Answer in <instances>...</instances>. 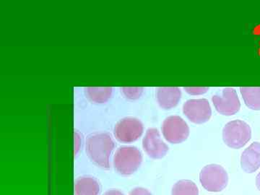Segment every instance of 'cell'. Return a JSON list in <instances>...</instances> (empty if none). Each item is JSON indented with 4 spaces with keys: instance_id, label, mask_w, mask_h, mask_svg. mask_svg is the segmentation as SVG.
Segmentation results:
<instances>
[{
    "instance_id": "obj_1",
    "label": "cell",
    "mask_w": 260,
    "mask_h": 195,
    "mask_svg": "<svg viewBox=\"0 0 260 195\" xmlns=\"http://www.w3.org/2000/svg\"><path fill=\"white\" fill-rule=\"evenodd\" d=\"M115 143L112 136L106 133H96L89 135L85 142L87 155L98 167L110 168V158Z\"/></svg>"
},
{
    "instance_id": "obj_2",
    "label": "cell",
    "mask_w": 260,
    "mask_h": 195,
    "mask_svg": "<svg viewBox=\"0 0 260 195\" xmlns=\"http://www.w3.org/2000/svg\"><path fill=\"white\" fill-rule=\"evenodd\" d=\"M143 162V155L134 146H122L116 150L113 158L114 169L121 176H129L139 169Z\"/></svg>"
},
{
    "instance_id": "obj_3",
    "label": "cell",
    "mask_w": 260,
    "mask_h": 195,
    "mask_svg": "<svg viewBox=\"0 0 260 195\" xmlns=\"http://www.w3.org/2000/svg\"><path fill=\"white\" fill-rule=\"evenodd\" d=\"M251 138V127L245 121H229L223 127V141L229 148H242L249 143Z\"/></svg>"
},
{
    "instance_id": "obj_4",
    "label": "cell",
    "mask_w": 260,
    "mask_h": 195,
    "mask_svg": "<svg viewBox=\"0 0 260 195\" xmlns=\"http://www.w3.org/2000/svg\"><path fill=\"white\" fill-rule=\"evenodd\" d=\"M202 186L208 191H223L228 185L229 176L221 166L210 164L202 169L200 174Z\"/></svg>"
},
{
    "instance_id": "obj_5",
    "label": "cell",
    "mask_w": 260,
    "mask_h": 195,
    "mask_svg": "<svg viewBox=\"0 0 260 195\" xmlns=\"http://www.w3.org/2000/svg\"><path fill=\"white\" fill-rule=\"evenodd\" d=\"M144 126L140 119L125 117L116 123L114 129V137L122 143H132L137 141L143 134Z\"/></svg>"
},
{
    "instance_id": "obj_6",
    "label": "cell",
    "mask_w": 260,
    "mask_h": 195,
    "mask_svg": "<svg viewBox=\"0 0 260 195\" xmlns=\"http://www.w3.org/2000/svg\"><path fill=\"white\" fill-rule=\"evenodd\" d=\"M162 134L167 141L172 144H179L187 139L189 127L185 121L179 116H171L162 122Z\"/></svg>"
},
{
    "instance_id": "obj_7",
    "label": "cell",
    "mask_w": 260,
    "mask_h": 195,
    "mask_svg": "<svg viewBox=\"0 0 260 195\" xmlns=\"http://www.w3.org/2000/svg\"><path fill=\"white\" fill-rule=\"evenodd\" d=\"M212 102L217 112L222 115H234L240 110V101L237 91L233 88H224L221 93L214 95Z\"/></svg>"
},
{
    "instance_id": "obj_8",
    "label": "cell",
    "mask_w": 260,
    "mask_h": 195,
    "mask_svg": "<svg viewBox=\"0 0 260 195\" xmlns=\"http://www.w3.org/2000/svg\"><path fill=\"white\" fill-rule=\"evenodd\" d=\"M183 112L194 124H203L209 121L212 115L210 103L207 99H190L184 103Z\"/></svg>"
},
{
    "instance_id": "obj_9",
    "label": "cell",
    "mask_w": 260,
    "mask_h": 195,
    "mask_svg": "<svg viewBox=\"0 0 260 195\" xmlns=\"http://www.w3.org/2000/svg\"><path fill=\"white\" fill-rule=\"evenodd\" d=\"M143 150L150 158L161 159L169 151V146L161 139L155 128H149L143 140Z\"/></svg>"
},
{
    "instance_id": "obj_10",
    "label": "cell",
    "mask_w": 260,
    "mask_h": 195,
    "mask_svg": "<svg viewBox=\"0 0 260 195\" xmlns=\"http://www.w3.org/2000/svg\"><path fill=\"white\" fill-rule=\"evenodd\" d=\"M241 166L244 172L252 174L260 168V143L254 142L244 150L241 156Z\"/></svg>"
},
{
    "instance_id": "obj_11",
    "label": "cell",
    "mask_w": 260,
    "mask_h": 195,
    "mask_svg": "<svg viewBox=\"0 0 260 195\" xmlns=\"http://www.w3.org/2000/svg\"><path fill=\"white\" fill-rule=\"evenodd\" d=\"M181 91L177 87H160L156 90L158 105L164 109H172L180 102Z\"/></svg>"
},
{
    "instance_id": "obj_12",
    "label": "cell",
    "mask_w": 260,
    "mask_h": 195,
    "mask_svg": "<svg viewBox=\"0 0 260 195\" xmlns=\"http://www.w3.org/2000/svg\"><path fill=\"white\" fill-rule=\"evenodd\" d=\"M75 195H99L101 186L94 177L85 176L75 181Z\"/></svg>"
},
{
    "instance_id": "obj_13",
    "label": "cell",
    "mask_w": 260,
    "mask_h": 195,
    "mask_svg": "<svg viewBox=\"0 0 260 195\" xmlns=\"http://www.w3.org/2000/svg\"><path fill=\"white\" fill-rule=\"evenodd\" d=\"M87 99L95 104H104L112 97V87H87L85 88Z\"/></svg>"
},
{
    "instance_id": "obj_14",
    "label": "cell",
    "mask_w": 260,
    "mask_h": 195,
    "mask_svg": "<svg viewBox=\"0 0 260 195\" xmlns=\"http://www.w3.org/2000/svg\"><path fill=\"white\" fill-rule=\"evenodd\" d=\"M240 92L247 107L252 110H260V87H242Z\"/></svg>"
},
{
    "instance_id": "obj_15",
    "label": "cell",
    "mask_w": 260,
    "mask_h": 195,
    "mask_svg": "<svg viewBox=\"0 0 260 195\" xmlns=\"http://www.w3.org/2000/svg\"><path fill=\"white\" fill-rule=\"evenodd\" d=\"M172 195H199V189L193 181L181 180L173 186Z\"/></svg>"
},
{
    "instance_id": "obj_16",
    "label": "cell",
    "mask_w": 260,
    "mask_h": 195,
    "mask_svg": "<svg viewBox=\"0 0 260 195\" xmlns=\"http://www.w3.org/2000/svg\"><path fill=\"white\" fill-rule=\"evenodd\" d=\"M121 92L126 99L136 100L142 96L144 88L141 87H123L121 88Z\"/></svg>"
},
{
    "instance_id": "obj_17",
    "label": "cell",
    "mask_w": 260,
    "mask_h": 195,
    "mask_svg": "<svg viewBox=\"0 0 260 195\" xmlns=\"http://www.w3.org/2000/svg\"><path fill=\"white\" fill-rule=\"evenodd\" d=\"M186 93L190 94V95H202L204 94L209 90V88L207 87H189V88H184Z\"/></svg>"
},
{
    "instance_id": "obj_18",
    "label": "cell",
    "mask_w": 260,
    "mask_h": 195,
    "mask_svg": "<svg viewBox=\"0 0 260 195\" xmlns=\"http://www.w3.org/2000/svg\"><path fill=\"white\" fill-rule=\"evenodd\" d=\"M129 195H152V194L145 188L136 187L130 191Z\"/></svg>"
},
{
    "instance_id": "obj_19",
    "label": "cell",
    "mask_w": 260,
    "mask_h": 195,
    "mask_svg": "<svg viewBox=\"0 0 260 195\" xmlns=\"http://www.w3.org/2000/svg\"><path fill=\"white\" fill-rule=\"evenodd\" d=\"M75 138V155L78 154L79 151L80 145H81V139H80V135L77 131L74 133Z\"/></svg>"
},
{
    "instance_id": "obj_20",
    "label": "cell",
    "mask_w": 260,
    "mask_h": 195,
    "mask_svg": "<svg viewBox=\"0 0 260 195\" xmlns=\"http://www.w3.org/2000/svg\"><path fill=\"white\" fill-rule=\"evenodd\" d=\"M103 195H124L121 191L117 190V189H110L106 191Z\"/></svg>"
},
{
    "instance_id": "obj_21",
    "label": "cell",
    "mask_w": 260,
    "mask_h": 195,
    "mask_svg": "<svg viewBox=\"0 0 260 195\" xmlns=\"http://www.w3.org/2000/svg\"><path fill=\"white\" fill-rule=\"evenodd\" d=\"M256 186L257 187L258 190L260 191V172L256 177Z\"/></svg>"
}]
</instances>
